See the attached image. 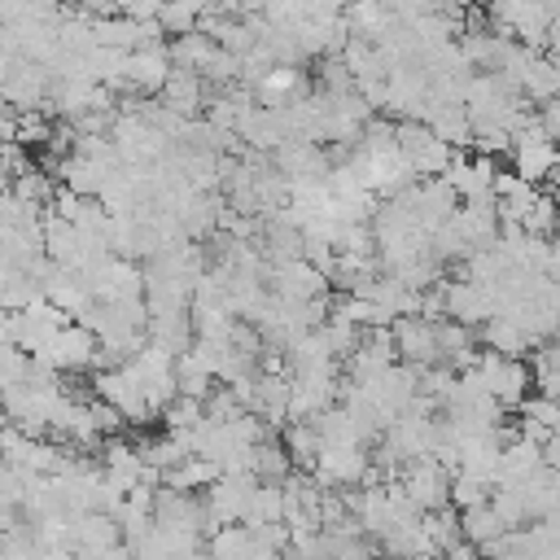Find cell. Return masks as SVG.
<instances>
[{
  "mask_svg": "<svg viewBox=\"0 0 560 560\" xmlns=\"http://www.w3.org/2000/svg\"><path fill=\"white\" fill-rule=\"evenodd\" d=\"M451 477L455 472L438 455H424V459H411L402 468V490H407V499L420 512H433V508H446L451 503Z\"/></svg>",
  "mask_w": 560,
  "mask_h": 560,
  "instance_id": "obj_1",
  "label": "cell"
},
{
  "mask_svg": "<svg viewBox=\"0 0 560 560\" xmlns=\"http://www.w3.org/2000/svg\"><path fill=\"white\" fill-rule=\"evenodd\" d=\"M394 350L407 368H433L442 363L438 359V319H424V315H398L394 319Z\"/></svg>",
  "mask_w": 560,
  "mask_h": 560,
  "instance_id": "obj_2",
  "label": "cell"
},
{
  "mask_svg": "<svg viewBox=\"0 0 560 560\" xmlns=\"http://www.w3.org/2000/svg\"><path fill=\"white\" fill-rule=\"evenodd\" d=\"M280 442H284V451L293 455V464H298V468H306V472L315 468V459H319V446H324L311 420H293V424L284 429V438H280Z\"/></svg>",
  "mask_w": 560,
  "mask_h": 560,
  "instance_id": "obj_3",
  "label": "cell"
},
{
  "mask_svg": "<svg viewBox=\"0 0 560 560\" xmlns=\"http://www.w3.org/2000/svg\"><path fill=\"white\" fill-rule=\"evenodd\" d=\"M459 525H464V538H468V542H477V547H486V542H494L499 534H508L503 516H499L490 503H477V508L459 512Z\"/></svg>",
  "mask_w": 560,
  "mask_h": 560,
  "instance_id": "obj_4",
  "label": "cell"
},
{
  "mask_svg": "<svg viewBox=\"0 0 560 560\" xmlns=\"http://www.w3.org/2000/svg\"><path fill=\"white\" fill-rule=\"evenodd\" d=\"M289 472H293V455L284 451V442L262 438V442L254 446V477H258V481H284Z\"/></svg>",
  "mask_w": 560,
  "mask_h": 560,
  "instance_id": "obj_5",
  "label": "cell"
},
{
  "mask_svg": "<svg viewBox=\"0 0 560 560\" xmlns=\"http://www.w3.org/2000/svg\"><path fill=\"white\" fill-rule=\"evenodd\" d=\"M490 490H494V486H486V481H477V477H468V472H455V477H451V503H455L459 512H468V508H477V503H490Z\"/></svg>",
  "mask_w": 560,
  "mask_h": 560,
  "instance_id": "obj_6",
  "label": "cell"
}]
</instances>
